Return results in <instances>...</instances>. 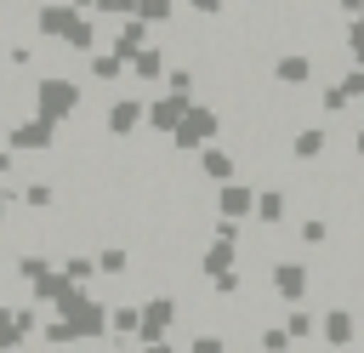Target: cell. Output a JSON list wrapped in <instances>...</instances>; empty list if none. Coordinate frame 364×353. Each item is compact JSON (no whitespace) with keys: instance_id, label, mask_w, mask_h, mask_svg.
<instances>
[{"instance_id":"6da1fadb","label":"cell","mask_w":364,"mask_h":353,"mask_svg":"<svg viewBox=\"0 0 364 353\" xmlns=\"http://www.w3.org/2000/svg\"><path fill=\"white\" fill-rule=\"evenodd\" d=\"M74 102H80L74 85H63V80H46V85H40V108H46V114H74Z\"/></svg>"},{"instance_id":"7a4b0ae2","label":"cell","mask_w":364,"mask_h":353,"mask_svg":"<svg viewBox=\"0 0 364 353\" xmlns=\"http://www.w3.org/2000/svg\"><path fill=\"white\" fill-rule=\"evenodd\" d=\"M23 199H28L34 211H46V205H51V188H46V182H28V188H23Z\"/></svg>"}]
</instances>
